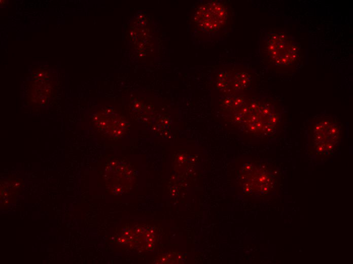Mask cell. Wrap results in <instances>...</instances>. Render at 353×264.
Masks as SVG:
<instances>
[{"instance_id": "obj_1", "label": "cell", "mask_w": 353, "mask_h": 264, "mask_svg": "<svg viewBox=\"0 0 353 264\" xmlns=\"http://www.w3.org/2000/svg\"><path fill=\"white\" fill-rule=\"evenodd\" d=\"M266 51L271 61L281 67L293 64L299 53L297 44L289 36L282 32L273 33L268 37Z\"/></svg>"}, {"instance_id": "obj_2", "label": "cell", "mask_w": 353, "mask_h": 264, "mask_svg": "<svg viewBox=\"0 0 353 264\" xmlns=\"http://www.w3.org/2000/svg\"><path fill=\"white\" fill-rule=\"evenodd\" d=\"M227 18L228 10L225 5L220 2L212 1L198 7L194 19L201 29L212 32L223 26Z\"/></svg>"}, {"instance_id": "obj_3", "label": "cell", "mask_w": 353, "mask_h": 264, "mask_svg": "<svg viewBox=\"0 0 353 264\" xmlns=\"http://www.w3.org/2000/svg\"><path fill=\"white\" fill-rule=\"evenodd\" d=\"M275 123V114L269 107L254 103L248 106L243 124L252 133L266 134L271 131Z\"/></svg>"}, {"instance_id": "obj_4", "label": "cell", "mask_w": 353, "mask_h": 264, "mask_svg": "<svg viewBox=\"0 0 353 264\" xmlns=\"http://www.w3.org/2000/svg\"><path fill=\"white\" fill-rule=\"evenodd\" d=\"M339 124L324 119L316 123L312 131V144L318 152H328L333 149L340 139Z\"/></svg>"}, {"instance_id": "obj_5", "label": "cell", "mask_w": 353, "mask_h": 264, "mask_svg": "<svg viewBox=\"0 0 353 264\" xmlns=\"http://www.w3.org/2000/svg\"><path fill=\"white\" fill-rule=\"evenodd\" d=\"M248 106L243 99L227 97L222 102V112L224 118L232 124H243Z\"/></svg>"}]
</instances>
